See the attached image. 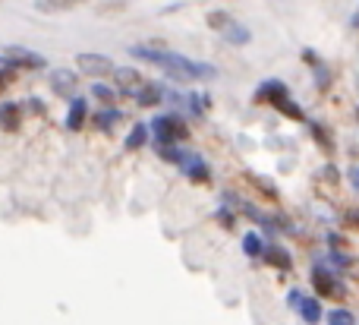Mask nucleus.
Masks as SVG:
<instances>
[{
    "mask_svg": "<svg viewBox=\"0 0 359 325\" xmlns=\"http://www.w3.org/2000/svg\"><path fill=\"white\" fill-rule=\"evenodd\" d=\"M312 288H316L322 297H344L341 281H337L334 272H331L325 263H316V265H312Z\"/></svg>",
    "mask_w": 359,
    "mask_h": 325,
    "instance_id": "4",
    "label": "nucleus"
},
{
    "mask_svg": "<svg viewBox=\"0 0 359 325\" xmlns=\"http://www.w3.org/2000/svg\"><path fill=\"white\" fill-rule=\"evenodd\" d=\"M255 105H271L278 114H284V117L290 120H306L303 107L297 105V101L290 98V92H287V86L280 79H265L259 88H255Z\"/></svg>",
    "mask_w": 359,
    "mask_h": 325,
    "instance_id": "2",
    "label": "nucleus"
},
{
    "mask_svg": "<svg viewBox=\"0 0 359 325\" xmlns=\"http://www.w3.org/2000/svg\"><path fill=\"white\" fill-rule=\"evenodd\" d=\"M259 259H262V263H268V265H274V269H293V259H290V253H287L284 246H278V244L265 246Z\"/></svg>",
    "mask_w": 359,
    "mask_h": 325,
    "instance_id": "12",
    "label": "nucleus"
},
{
    "mask_svg": "<svg viewBox=\"0 0 359 325\" xmlns=\"http://www.w3.org/2000/svg\"><path fill=\"white\" fill-rule=\"evenodd\" d=\"M350 183H353V190H359V164L350 171Z\"/></svg>",
    "mask_w": 359,
    "mask_h": 325,
    "instance_id": "29",
    "label": "nucleus"
},
{
    "mask_svg": "<svg viewBox=\"0 0 359 325\" xmlns=\"http://www.w3.org/2000/svg\"><path fill=\"white\" fill-rule=\"evenodd\" d=\"M149 133L155 136V145H180L189 139V126H186V120L180 114H158L151 120Z\"/></svg>",
    "mask_w": 359,
    "mask_h": 325,
    "instance_id": "3",
    "label": "nucleus"
},
{
    "mask_svg": "<svg viewBox=\"0 0 359 325\" xmlns=\"http://www.w3.org/2000/svg\"><path fill=\"white\" fill-rule=\"evenodd\" d=\"M88 117V101L86 98H69V114H67V126L69 130H82V124H86Z\"/></svg>",
    "mask_w": 359,
    "mask_h": 325,
    "instance_id": "13",
    "label": "nucleus"
},
{
    "mask_svg": "<svg viewBox=\"0 0 359 325\" xmlns=\"http://www.w3.org/2000/svg\"><path fill=\"white\" fill-rule=\"evenodd\" d=\"M76 63H79V69L86 76H92V79H101V76L114 73V60L107 54H92V51H86V54L76 57Z\"/></svg>",
    "mask_w": 359,
    "mask_h": 325,
    "instance_id": "5",
    "label": "nucleus"
},
{
    "mask_svg": "<svg viewBox=\"0 0 359 325\" xmlns=\"http://www.w3.org/2000/svg\"><path fill=\"white\" fill-rule=\"evenodd\" d=\"M82 0H35V6L41 13H63L69 10V6H79Z\"/></svg>",
    "mask_w": 359,
    "mask_h": 325,
    "instance_id": "19",
    "label": "nucleus"
},
{
    "mask_svg": "<svg viewBox=\"0 0 359 325\" xmlns=\"http://www.w3.org/2000/svg\"><path fill=\"white\" fill-rule=\"evenodd\" d=\"M114 79H117V88L123 95H136L139 92V86H142V73L139 69H133V67H114Z\"/></svg>",
    "mask_w": 359,
    "mask_h": 325,
    "instance_id": "9",
    "label": "nucleus"
},
{
    "mask_svg": "<svg viewBox=\"0 0 359 325\" xmlns=\"http://www.w3.org/2000/svg\"><path fill=\"white\" fill-rule=\"evenodd\" d=\"M344 221H347L350 227H359V208H350V212H347V218H344Z\"/></svg>",
    "mask_w": 359,
    "mask_h": 325,
    "instance_id": "27",
    "label": "nucleus"
},
{
    "mask_svg": "<svg viewBox=\"0 0 359 325\" xmlns=\"http://www.w3.org/2000/svg\"><path fill=\"white\" fill-rule=\"evenodd\" d=\"M230 19H233V16H230V13H224V10L208 13V25H211V29H217V32H224V29H227V22H230Z\"/></svg>",
    "mask_w": 359,
    "mask_h": 325,
    "instance_id": "24",
    "label": "nucleus"
},
{
    "mask_svg": "<svg viewBox=\"0 0 359 325\" xmlns=\"http://www.w3.org/2000/svg\"><path fill=\"white\" fill-rule=\"evenodd\" d=\"M224 38H227L230 44H249L252 41V32H249L246 25H240L236 19H230L227 29H224Z\"/></svg>",
    "mask_w": 359,
    "mask_h": 325,
    "instance_id": "17",
    "label": "nucleus"
},
{
    "mask_svg": "<svg viewBox=\"0 0 359 325\" xmlns=\"http://www.w3.org/2000/svg\"><path fill=\"white\" fill-rule=\"evenodd\" d=\"M120 117H123V114H120V111H117V107H111V105H104V107H101V111H98V114H92L95 126H98V130H101V133H111V130H114V126H117V120H120Z\"/></svg>",
    "mask_w": 359,
    "mask_h": 325,
    "instance_id": "15",
    "label": "nucleus"
},
{
    "mask_svg": "<svg viewBox=\"0 0 359 325\" xmlns=\"http://www.w3.org/2000/svg\"><path fill=\"white\" fill-rule=\"evenodd\" d=\"M6 63L16 69H44L48 67V60H44L38 51H29V48H19V44H13V48H6Z\"/></svg>",
    "mask_w": 359,
    "mask_h": 325,
    "instance_id": "6",
    "label": "nucleus"
},
{
    "mask_svg": "<svg viewBox=\"0 0 359 325\" xmlns=\"http://www.w3.org/2000/svg\"><path fill=\"white\" fill-rule=\"evenodd\" d=\"M180 168L186 171V177H189L192 183H211V171H208V164H205L202 155H192V152H186L183 161H180Z\"/></svg>",
    "mask_w": 359,
    "mask_h": 325,
    "instance_id": "8",
    "label": "nucleus"
},
{
    "mask_svg": "<svg viewBox=\"0 0 359 325\" xmlns=\"http://www.w3.org/2000/svg\"><path fill=\"white\" fill-rule=\"evenodd\" d=\"M262 250H265V244H262L259 234H246V237H243V253H246V256L259 259V256H262Z\"/></svg>",
    "mask_w": 359,
    "mask_h": 325,
    "instance_id": "20",
    "label": "nucleus"
},
{
    "mask_svg": "<svg viewBox=\"0 0 359 325\" xmlns=\"http://www.w3.org/2000/svg\"><path fill=\"white\" fill-rule=\"evenodd\" d=\"M217 221H221L224 227H233V212H230V208H221V212H217Z\"/></svg>",
    "mask_w": 359,
    "mask_h": 325,
    "instance_id": "26",
    "label": "nucleus"
},
{
    "mask_svg": "<svg viewBox=\"0 0 359 325\" xmlns=\"http://www.w3.org/2000/svg\"><path fill=\"white\" fill-rule=\"evenodd\" d=\"M316 79H318V88H322V92H328L331 88V69L325 67V63H318L316 67Z\"/></svg>",
    "mask_w": 359,
    "mask_h": 325,
    "instance_id": "25",
    "label": "nucleus"
},
{
    "mask_svg": "<svg viewBox=\"0 0 359 325\" xmlns=\"http://www.w3.org/2000/svg\"><path fill=\"white\" fill-rule=\"evenodd\" d=\"M145 142H149V126H145V124H136V126L130 130V136H126V149L136 152V149H142Z\"/></svg>",
    "mask_w": 359,
    "mask_h": 325,
    "instance_id": "18",
    "label": "nucleus"
},
{
    "mask_svg": "<svg viewBox=\"0 0 359 325\" xmlns=\"http://www.w3.org/2000/svg\"><path fill=\"white\" fill-rule=\"evenodd\" d=\"M19 126H22V105L4 101V105H0V130H4V133H16Z\"/></svg>",
    "mask_w": 359,
    "mask_h": 325,
    "instance_id": "10",
    "label": "nucleus"
},
{
    "mask_svg": "<svg viewBox=\"0 0 359 325\" xmlns=\"http://www.w3.org/2000/svg\"><path fill=\"white\" fill-rule=\"evenodd\" d=\"M133 98H136L142 107H155V105H161V101H164V86H161V82H142V86H139V92L133 95Z\"/></svg>",
    "mask_w": 359,
    "mask_h": 325,
    "instance_id": "11",
    "label": "nucleus"
},
{
    "mask_svg": "<svg viewBox=\"0 0 359 325\" xmlns=\"http://www.w3.org/2000/svg\"><path fill=\"white\" fill-rule=\"evenodd\" d=\"M299 300H303V294H299V291H290V294H287V303H290V307H297Z\"/></svg>",
    "mask_w": 359,
    "mask_h": 325,
    "instance_id": "28",
    "label": "nucleus"
},
{
    "mask_svg": "<svg viewBox=\"0 0 359 325\" xmlns=\"http://www.w3.org/2000/svg\"><path fill=\"white\" fill-rule=\"evenodd\" d=\"M50 88L63 98H76V88H79V76L73 69H50Z\"/></svg>",
    "mask_w": 359,
    "mask_h": 325,
    "instance_id": "7",
    "label": "nucleus"
},
{
    "mask_svg": "<svg viewBox=\"0 0 359 325\" xmlns=\"http://www.w3.org/2000/svg\"><path fill=\"white\" fill-rule=\"evenodd\" d=\"M240 180H243V183H252V187H255V193H259V196H265L268 202H274V199H278V190H274V183L268 180V177H259V174H252V171H246V174H243Z\"/></svg>",
    "mask_w": 359,
    "mask_h": 325,
    "instance_id": "14",
    "label": "nucleus"
},
{
    "mask_svg": "<svg viewBox=\"0 0 359 325\" xmlns=\"http://www.w3.org/2000/svg\"><path fill=\"white\" fill-rule=\"evenodd\" d=\"M328 325H356L353 313L350 310H331L328 313Z\"/></svg>",
    "mask_w": 359,
    "mask_h": 325,
    "instance_id": "23",
    "label": "nucleus"
},
{
    "mask_svg": "<svg viewBox=\"0 0 359 325\" xmlns=\"http://www.w3.org/2000/svg\"><path fill=\"white\" fill-rule=\"evenodd\" d=\"M309 133H312V136H316V142L322 145L325 152H331V133L325 130L322 124H309Z\"/></svg>",
    "mask_w": 359,
    "mask_h": 325,
    "instance_id": "21",
    "label": "nucleus"
},
{
    "mask_svg": "<svg viewBox=\"0 0 359 325\" xmlns=\"http://www.w3.org/2000/svg\"><path fill=\"white\" fill-rule=\"evenodd\" d=\"M92 95L101 101V105H114V98H117V92H114L111 86H101V82H95L92 86Z\"/></svg>",
    "mask_w": 359,
    "mask_h": 325,
    "instance_id": "22",
    "label": "nucleus"
},
{
    "mask_svg": "<svg viewBox=\"0 0 359 325\" xmlns=\"http://www.w3.org/2000/svg\"><path fill=\"white\" fill-rule=\"evenodd\" d=\"M356 117H359V111H356Z\"/></svg>",
    "mask_w": 359,
    "mask_h": 325,
    "instance_id": "30",
    "label": "nucleus"
},
{
    "mask_svg": "<svg viewBox=\"0 0 359 325\" xmlns=\"http://www.w3.org/2000/svg\"><path fill=\"white\" fill-rule=\"evenodd\" d=\"M297 310H299V316H303V322H309V325L322 322V303H318L316 297H303V300L297 303Z\"/></svg>",
    "mask_w": 359,
    "mask_h": 325,
    "instance_id": "16",
    "label": "nucleus"
},
{
    "mask_svg": "<svg viewBox=\"0 0 359 325\" xmlns=\"http://www.w3.org/2000/svg\"><path fill=\"white\" fill-rule=\"evenodd\" d=\"M130 54L139 57V60H149V63H155V67H161L164 73L177 82L211 79V76L217 73L211 63H198V60H189V57H183V54H174V51L149 48V44H136V48H130Z\"/></svg>",
    "mask_w": 359,
    "mask_h": 325,
    "instance_id": "1",
    "label": "nucleus"
}]
</instances>
